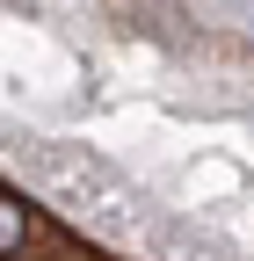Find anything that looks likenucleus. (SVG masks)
<instances>
[{
  "label": "nucleus",
  "instance_id": "f257e3e1",
  "mask_svg": "<svg viewBox=\"0 0 254 261\" xmlns=\"http://www.w3.org/2000/svg\"><path fill=\"white\" fill-rule=\"evenodd\" d=\"M44 240V218L22 203V196L0 189V261H29V247Z\"/></svg>",
  "mask_w": 254,
  "mask_h": 261
}]
</instances>
